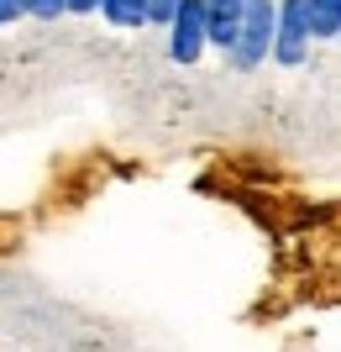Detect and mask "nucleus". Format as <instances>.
<instances>
[{"label":"nucleus","mask_w":341,"mask_h":352,"mask_svg":"<svg viewBox=\"0 0 341 352\" xmlns=\"http://www.w3.org/2000/svg\"><path fill=\"white\" fill-rule=\"evenodd\" d=\"M100 6H105V0H69V11H74V16H89V11H100Z\"/></svg>","instance_id":"9d476101"},{"label":"nucleus","mask_w":341,"mask_h":352,"mask_svg":"<svg viewBox=\"0 0 341 352\" xmlns=\"http://www.w3.org/2000/svg\"><path fill=\"white\" fill-rule=\"evenodd\" d=\"M310 32L315 37H341V0H310Z\"/></svg>","instance_id":"423d86ee"},{"label":"nucleus","mask_w":341,"mask_h":352,"mask_svg":"<svg viewBox=\"0 0 341 352\" xmlns=\"http://www.w3.org/2000/svg\"><path fill=\"white\" fill-rule=\"evenodd\" d=\"M273 37H279V0H247L242 37H237V47L226 53V58H231V69L252 74L263 58H273Z\"/></svg>","instance_id":"f257e3e1"},{"label":"nucleus","mask_w":341,"mask_h":352,"mask_svg":"<svg viewBox=\"0 0 341 352\" xmlns=\"http://www.w3.org/2000/svg\"><path fill=\"white\" fill-rule=\"evenodd\" d=\"M100 16L110 21V27L132 32V27H148V0H105Z\"/></svg>","instance_id":"39448f33"},{"label":"nucleus","mask_w":341,"mask_h":352,"mask_svg":"<svg viewBox=\"0 0 341 352\" xmlns=\"http://www.w3.org/2000/svg\"><path fill=\"white\" fill-rule=\"evenodd\" d=\"M210 47V11L205 0H184L174 16V27H168V58L174 63H200V53Z\"/></svg>","instance_id":"f03ea898"},{"label":"nucleus","mask_w":341,"mask_h":352,"mask_svg":"<svg viewBox=\"0 0 341 352\" xmlns=\"http://www.w3.org/2000/svg\"><path fill=\"white\" fill-rule=\"evenodd\" d=\"M210 11V47H237L242 37V16H247V0H205Z\"/></svg>","instance_id":"20e7f679"},{"label":"nucleus","mask_w":341,"mask_h":352,"mask_svg":"<svg viewBox=\"0 0 341 352\" xmlns=\"http://www.w3.org/2000/svg\"><path fill=\"white\" fill-rule=\"evenodd\" d=\"M63 11H69V0H32V16H37V21H58Z\"/></svg>","instance_id":"6e6552de"},{"label":"nucleus","mask_w":341,"mask_h":352,"mask_svg":"<svg viewBox=\"0 0 341 352\" xmlns=\"http://www.w3.org/2000/svg\"><path fill=\"white\" fill-rule=\"evenodd\" d=\"M315 32H310V0H279V37H273V58L283 69L305 63Z\"/></svg>","instance_id":"7ed1b4c3"},{"label":"nucleus","mask_w":341,"mask_h":352,"mask_svg":"<svg viewBox=\"0 0 341 352\" xmlns=\"http://www.w3.org/2000/svg\"><path fill=\"white\" fill-rule=\"evenodd\" d=\"M16 16H32V0H0V27H11Z\"/></svg>","instance_id":"1a4fd4ad"},{"label":"nucleus","mask_w":341,"mask_h":352,"mask_svg":"<svg viewBox=\"0 0 341 352\" xmlns=\"http://www.w3.org/2000/svg\"><path fill=\"white\" fill-rule=\"evenodd\" d=\"M178 6H184V0H148V21L152 27H174Z\"/></svg>","instance_id":"0eeeda50"}]
</instances>
